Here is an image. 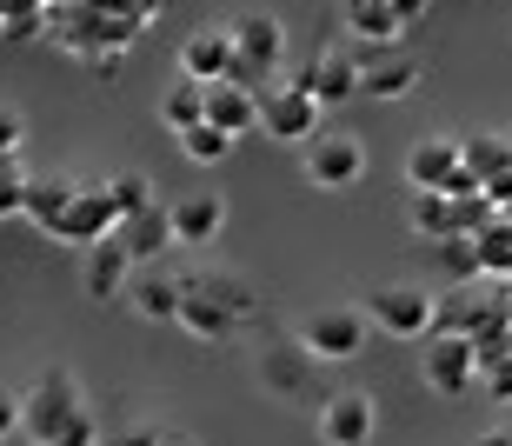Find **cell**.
<instances>
[{
    "label": "cell",
    "instance_id": "cell-29",
    "mask_svg": "<svg viewBox=\"0 0 512 446\" xmlns=\"http://www.w3.org/2000/svg\"><path fill=\"white\" fill-rule=\"evenodd\" d=\"M47 7H54V0H0V27H7V40H27V34H40V20H47Z\"/></svg>",
    "mask_w": 512,
    "mask_h": 446
},
{
    "label": "cell",
    "instance_id": "cell-35",
    "mask_svg": "<svg viewBox=\"0 0 512 446\" xmlns=\"http://www.w3.org/2000/svg\"><path fill=\"white\" fill-rule=\"evenodd\" d=\"M486 393H493V400H512V360H506V367H493V373H486Z\"/></svg>",
    "mask_w": 512,
    "mask_h": 446
},
{
    "label": "cell",
    "instance_id": "cell-8",
    "mask_svg": "<svg viewBox=\"0 0 512 446\" xmlns=\"http://www.w3.org/2000/svg\"><path fill=\"white\" fill-rule=\"evenodd\" d=\"M366 313H373V327L393 333V340H426V333H433V293L413 287V280L380 287L373 300H366Z\"/></svg>",
    "mask_w": 512,
    "mask_h": 446
},
{
    "label": "cell",
    "instance_id": "cell-31",
    "mask_svg": "<svg viewBox=\"0 0 512 446\" xmlns=\"http://www.w3.org/2000/svg\"><path fill=\"white\" fill-rule=\"evenodd\" d=\"M107 187H114L120 220H127V214H140V207H153V180H147V174H120V180H107Z\"/></svg>",
    "mask_w": 512,
    "mask_h": 446
},
{
    "label": "cell",
    "instance_id": "cell-3",
    "mask_svg": "<svg viewBox=\"0 0 512 446\" xmlns=\"http://www.w3.org/2000/svg\"><path fill=\"white\" fill-rule=\"evenodd\" d=\"M419 373H426V387L439 393V400H466L473 393V380H486L479 373V347L473 333H426V353H419Z\"/></svg>",
    "mask_w": 512,
    "mask_h": 446
},
{
    "label": "cell",
    "instance_id": "cell-40",
    "mask_svg": "<svg viewBox=\"0 0 512 446\" xmlns=\"http://www.w3.org/2000/svg\"><path fill=\"white\" fill-rule=\"evenodd\" d=\"M0 34H7V27H0Z\"/></svg>",
    "mask_w": 512,
    "mask_h": 446
},
{
    "label": "cell",
    "instance_id": "cell-33",
    "mask_svg": "<svg viewBox=\"0 0 512 446\" xmlns=\"http://www.w3.org/2000/svg\"><path fill=\"white\" fill-rule=\"evenodd\" d=\"M100 446H160V433L153 427H114V433H100Z\"/></svg>",
    "mask_w": 512,
    "mask_h": 446
},
{
    "label": "cell",
    "instance_id": "cell-4",
    "mask_svg": "<svg viewBox=\"0 0 512 446\" xmlns=\"http://www.w3.org/2000/svg\"><path fill=\"white\" fill-rule=\"evenodd\" d=\"M227 34H233V74L227 80H247V87H266V80L280 74V60H286V27L273 14H240L227 20Z\"/></svg>",
    "mask_w": 512,
    "mask_h": 446
},
{
    "label": "cell",
    "instance_id": "cell-39",
    "mask_svg": "<svg viewBox=\"0 0 512 446\" xmlns=\"http://www.w3.org/2000/svg\"><path fill=\"white\" fill-rule=\"evenodd\" d=\"M499 214H506V220H512V200H499Z\"/></svg>",
    "mask_w": 512,
    "mask_h": 446
},
{
    "label": "cell",
    "instance_id": "cell-37",
    "mask_svg": "<svg viewBox=\"0 0 512 446\" xmlns=\"http://www.w3.org/2000/svg\"><path fill=\"white\" fill-rule=\"evenodd\" d=\"M160 446H200L193 433H160Z\"/></svg>",
    "mask_w": 512,
    "mask_h": 446
},
{
    "label": "cell",
    "instance_id": "cell-22",
    "mask_svg": "<svg viewBox=\"0 0 512 446\" xmlns=\"http://www.w3.org/2000/svg\"><path fill=\"white\" fill-rule=\"evenodd\" d=\"M406 227H413L419 240H446V233H459L453 194H439V187H413V200H406Z\"/></svg>",
    "mask_w": 512,
    "mask_h": 446
},
{
    "label": "cell",
    "instance_id": "cell-9",
    "mask_svg": "<svg viewBox=\"0 0 512 446\" xmlns=\"http://www.w3.org/2000/svg\"><path fill=\"white\" fill-rule=\"evenodd\" d=\"M114 227H120L114 187H87V180H80V194L67 200V214H60V227L47 233V240H60V247H94V240H107Z\"/></svg>",
    "mask_w": 512,
    "mask_h": 446
},
{
    "label": "cell",
    "instance_id": "cell-1",
    "mask_svg": "<svg viewBox=\"0 0 512 446\" xmlns=\"http://www.w3.org/2000/svg\"><path fill=\"white\" fill-rule=\"evenodd\" d=\"M20 427L40 446H100V427L80 407V387L67 367H40V380L20 393Z\"/></svg>",
    "mask_w": 512,
    "mask_h": 446
},
{
    "label": "cell",
    "instance_id": "cell-41",
    "mask_svg": "<svg viewBox=\"0 0 512 446\" xmlns=\"http://www.w3.org/2000/svg\"><path fill=\"white\" fill-rule=\"evenodd\" d=\"M34 446H40V440H34Z\"/></svg>",
    "mask_w": 512,
    "mask_h": 446
},
{
    "label": "cell",
    "instance_id": "cell-25",
    "mask_svg": "<svg viewBox=\"0 0 512 446\" xmlns=\"http://www.w3.org/2000/svg\"><path fill=\"white\" fill-rule=\"evenodd\" d=\"M473 240H479V273H486V280H512V220L493 214Z\"/></svg>",
    "mask_w": 512,
    "mask_h": 446
},
{
    "label": "cell",
    "instance_id": "cell-27",
    "mask_svg": "<svg viewBox=\"0 0 512 446\" xmlns=\"http://www.w3.org/2000/svg\"><path fill=\"white\" fill-rule=\"evenodd\" d=\"M180 154H187L193 167H220V160L233 154V134H227V127H213V120H200V127L180 134Z\"/></svg>",
    "mask_w": 512,
    "mask_h": 446
},
{
    "label": "cell",
    "instance_id": "cell-5",
    "mask_svg": "<svg viewBox=\"0 0 512 446\" xmlns=\"http://www.w3.org/2000/svg\"><path fill=\"white\" fill-rule=\"evenodd\" d=\"M366 327H373V313H366V307H320V313H306L300 347L313 353L320 367H340V360H360Z\"/></svg>",
    "mask_w": 512,
    "mask_h": 446
},
{
    "label": "cell",
    "instance_id": "cell-36",
    "mask_svg": "<svg viewBox=\"0 0 512 446\" xmlns=\"http://www.w3.org/2000/svg\"><path fill=\"white\" fill-rule=\"evenodd\" d=\"M426 7H433V0H393V14L406 20V27H419V20H426Z\"/></svg>",
    "mask_w": 512,
    "mask_h": 446
},
{
    "label": "cell",
    "instance_id": "cell-30",
    "mask_svg": "<svg viewBox=\"0 0 512 446\" xmlns=\"http://www.w3.org/2000/svg\"><path fill=\"white\" fill-rule=\"evenodd\" d=\"M27 180H34V174H20V154L0 160V220H7V214H27Z\"/></svg>",
    "mask_w": 512,
    "mask_h": 446
},
{
    "label": "cell",
    "instance_id": "cell-7",
    "mask_svg": "<svg viewBox=\"0 0 512 446\" xmlns=\"http://www.w3.org/2000/svg\"><path fill=\"white\" fill-rule=\"evenodd\" d=\"M300 160H306V180L326 187V194H346V187H360V174H366V147L353 134H313L300 147Z\"/></svg>",
    "mask_w": 512,
    "mask_h": 446
},
{
    "label": "cell",
    "instance_id": "cell-24",
    "mask_svg": "<svg viewBox=\"0 0 512 446\" xmlns=\"http://www.w3.org/2000/svg\"><path fill=\"white\" fill-rule=\"evenodd\" d=\"M160 120H167L173 134H187V127H200V120H207V80L180 74V80L167 87V100H160Z\"/></svg>",
    "mask_w": 512,
    "mask_h": 446
},
{
    "label": "cell",
    "instance_id": "cell-15",
    "mask_svg": "<svg viewBox=\"0 0 512 446\" xmlns=\"http://www.w3.org/2000/svg\"><path fill=\"white\" fill-rule=\"evenodd\" d=\"M233 60H240V54H233L227 27H200V34L180 40V74H193V80H227Z\"/></svg>",
    "mask_w": 512,
    "mask_h": 446
},
{
    "label": "cell",
    "instance_id": "cell-19",
    "mask_svg": "<svg viewBox=\"0 0 512 446\" xmlns=\"http://www.w3.org/2000/svg\"><path fill=\"white\" fill-rule=\"evenodd\" d=\"M453 174H459V140H446V134L419 140L406 154V187H446Z\"/></svg>",
    "mask_w": 512,
    "mask_h": 446
},
{
    "label": "cell",
    "instance_id": "cell-12",
    "mask_svg": "<svg viewBox=\"0 0 512 446\" xmlns=\"http://www.w3.org/2000/svg\"><path fill=\"white\" fill-rule=\"evenodd\" d=\"M207 120L227 127L233 140L253 134L260 127V87H247V80H207Z\"/></svg>",
    "mask_w": 512,
    "mask_h": 446
},
{
    "label": "cell",
    "instance_id": "cell-28",
    "mask_svg": "<svg viewBox=\"0 0 512 446\" xmlns=\"http://www.w3.org/2000/svg\"><path fill=\"white\" fill-rule=\"evenodd\" d=\"M433 253L453 280H486V273H479V240L473 233H446V240H433Z\"/></svg>",
    "mask_w": 512,
    "mask_h": 446
},
{
    "label": "cell",
    "instance_id": "cell-11",
    "mask_svg": "<svg viewBox=\"0 0 512 446\" xmlns=\"http://www.w3.org/2000/svg\"><path fill=\"white\" fill-rule=\"evenodd\" d=\"M320 440L326 446H366L373 440V400L366 393H326L320 400Z\"/></svg>",
    "mask_w": 512,
    "mask_h": 446
},
{
    "label": "cell",
    "instance_id": "cell-38",
    "mask_svg": "<svg viewBox=\"0 0 512 446\" xmlns=\"http://www.w3.org/2000/svg\"><path fill=\"white\" fill-rule=\"evenodd\" d=\"M499 300H506V320H512V280H506V287H499Z\"/></svg>",
    "mask_w": 512,
    "mask_h": 446
},
{
    "label": "cell",
    "instance_id": "cell-32",
    "mask_svg": "<svg viewBox=\"0 0 512 446\" xmlns=\"http://www.w3.org/2000/svg\"><path fill=\"white\" fill-rule=\"evenodd\" d=\"M20 134H27V127H20V114H14V107H0V160L20 154Z\"/></svg>",
    "mask_w": 512,
    "mask_h": 446
},
{
    "label": "cell",
    "instance_id": "cell-6",
    "mask_svg": "<svg viewBox=\"0 0 512 446\" xmlns=\"http://www.w3.org/2000/svg\"><path fill=\"white\" fill-rule=\"evenodd\" d=\"M320 114H326V100L306 94L300 80H273V87H260V127H266V140H293V147H306V140L320 134Z\"/></svg>",
    "mask_w": 512,
    "mask_h": 446
},
{
    "label": "cell",
    "instance_id": "cell-16",
    "mask_svg": "<svg viewBox=\"0 0 512 446\" xmlns=\"http://www.w3.org/2000/svg\"><path fill=\"white\" fill-rule=\"evenodd\" d=\"M220 227H227V200L220 194L173 200V240H180V247H207V240H220Z\"/></svg>",
    "mask_w": 512,
    "mask_h": 446
},
{
    "label": "cell",
    "instance_id": "cell-26",
    "mask_svg": "<svg viewBox=\"0 0 512 446\" xmlns=\"http://www.w3.org/2000/svg\"><path fill=\"white\" fill-rule=\"evenodd\" d=\"M413 87H419V67H413V60H373V67H366V80H360L366 100H406Z\"/></svg>",
    "mask_w": 512,
    "mask_h": 446
},
{
    "label": "cell",
    "instance_id": "cell-20",
    "mask_svg": "<svg viewBox=\"0 0 512 446\" xmlns=\"http://www.w3.org/2000/svg\"><path fill=\"white\" fill-rule=\"evenodd\" d=\"M459 160L479 187H493L499 174H512V134H459Z\"/></svg>",
    "mask_w": 512,
    "mask_h": 446
},
{
    "label": "cell",
    "instance_id": "cell-21",
    "mask_svg": "<svg viewBox=\"0 0 512 446\" xmlns=\"http://www.w3.org/2000/svg\"><path fill=\"white\" fill-rule=\"evenodd\" d=\"M346 27H353V40H373V47H399V34H406L393 0H346Z\"/></svg>",
    "mask_w": 512,
    "mask_h": 446
},
{
    "label": "cell",
    "instance_id": "cell-2",
    "mask_svg": "<svg viewBox=\"0 0 512 446\" xmlns=\"http://www.w3.org/2000/svg\"><path fill=\"white\" fill-rule=\"evenodd\" d=\"M187 293H180V327L200 340V347H220L240 333V320L253 313V293L247 280H233V273H180Z\"/></svg>",
    "mask_w": 512,
    "mask_h": 446
},
{
    "label": "cell",
    "instance_id": "cell-23",
    "mask_svg": "<svg viewBox=\"0 0 512 446\" xmlns=\"http://www.w3.org/2000/svg\"><path fill=\"white\" fill-rule=\"evenodd\" d=\"M74 194H80V180H60V174H47V180H27V220H34L40 233H54Z\"/></svg>",
    "mask_w": 512,
    "mask_h": 446
},
{
    "label": "cell",
    "instance_id": "cell-17",
    "mask_svg": "<svg viewBox=\"0 0 512 446\" xmlns=\"http://www.w3.org/2000/svg\"><path fill=\"white\" fill-rule=\"evenodd\" d=\"M114 233H120V247H127L133 260H160V253H167V240H173V207H160V200H153V207L127 214Z\"/></svg>",
    "mask_w": 512,
    "mask_h": 446
},
{
    "label": "cell",
    "instance_id": "cell-34",
    "mask_svg": "<svg viewBox=\"0 0 512 446\" xmlns=\"http://www.w3.org/2000/svg\"><path fill=\"white\" fill-rule=\"evenodd\" d=\"M14 427H20V393H7V387H0V440H7Z\"/></svg>",
    "mask_w": 512,
    "mask_h": 446
},
{
    "label": "cell",
    "instance_id": "cell-13",
    "mask_svg": "<svg viewBox=\"0 0 512 446\" xmlns=\"http://www.w3.org/2000/svg\"><path fill=\"white\" fill-rule=\"evenodd\" d=\"M360 80H366L360 54H313V60H306V74H300V87H306V94H320L326 107H340V100L360 94Z\"/></svg>",
    "mask_w": 512,
    "mask_h": 446
},
{
    "label": "cell",
    "instance_id": "cell-14",
    "mask_svg": "<svg viewBox=\"0 0 512 446\" xmlns=\"http://www.w3.org/2000/svg\"><path fill=\"white\" fill-rule=\"evenodd\" d=\"M127 273H133V253L120 247V233H107V240L87 247L80 287H87V300H114V293H127Z\"/></svg>",
    "mask_w": 512,
    "mask_h": 446
},
{
    "label": "cell",
    "instance_id": "cell-18",
    "mask_svg": "<svg viewBox=\"0 0 512 446\" xmlns=\"http://www.w3.org/2000/svg\"><path fill=\"white\" fill-rule=\"evenodd\" d=\"M133 313H140V320H153V327H180V293H187V280H173V273H140V280H133Z\"/></svg>",
    "mask_w": 512,
    "mask_h": 446
},
{
    "label": "cell",
    "instance_id": "cell-10",
    "mask_svg": "<svg viewBox=\"0 0 512 446\" xmlns=\"http://www.w3.org/2000/svg\"><path fill=\"white\" fill-rule=\"evenodd\" d=\"M260 380L273 387V400H320V360L293 340V347L260 353Z\"/></svg>",
    "mask_w": 512,
    "mask_h": 446
}]
</instances>
